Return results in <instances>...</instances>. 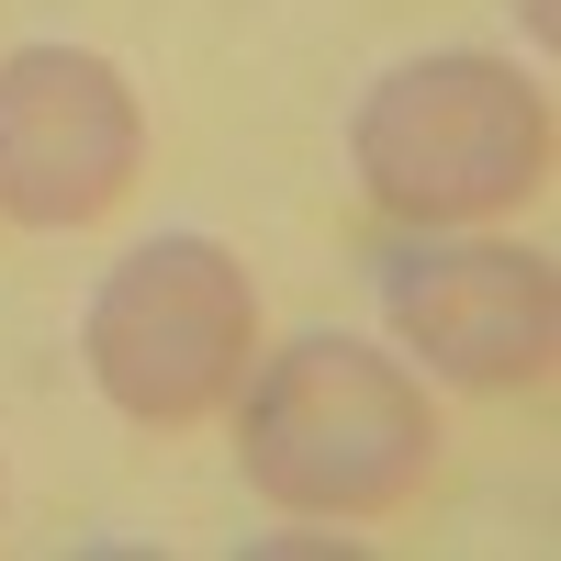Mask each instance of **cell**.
I'll return each instance as SVG.
<instances>
[{
    "instance_id": "cell-1",
    "label": "cell",
    "mask_w": 561,
    "mask_h": 561,
    "mask_svg": "<svg viewBox=\"0 0 561 561\" xmlns=\"http://www.w3.org/2000/svg\"><path fill=\"white\" fill-rule=\"evenodd\" d=\"M438 404L427 382L370 348L314 325L293 348H259L248 382H237V472L259 505L280 517H314V528H370V517H404L415 494L438 483Z\"/></svg>"
},
{
    "instance_id": "cell-2",
    "label": "cell",
    "mask_w": 561,
    "mask_h": 561,
    "mask_svg": "<svg viewBox=\"0 0 561 561\" xmlns=\"http://www.w3.org/2000/svg\"><path fill=\"white\" fill-rule=\"evenodd\" d=\"M348 169H359V203L404 237L494 225V214L539 203V180H550V90L517 57H483V45L404 57L359 90Z\"/></svg>"
},
{
    "instance_id": "cell-3",
    "label": "cell",
    "mask_w": 561,
    "mask_h": 561,
    "mask_svg": "<svg viewBox=\"0 0 561 561\" xmlns=\"http://www.w3.org/2000/svg\"><path fill=\"white\" fill-rule=\"evenodd\" d=\"M79 359L124 427H203L237 404L248 359H259V280L237 248L214 237H147L102 270V293L79 314Z\"/></svg>"
},
{
    "instance_id": "cell-4",
    "label": "cell",
    "mask_w": 561,
    "mask_h": 561,
    "mask_svg": "<svg viewBox=\"0 0 561 561\" xmlns=\"http://www.w3.org/2000/svg\"><path fill=\"white\" fill-rule=\"evenodd\" d=\"M382 314L460 393H539L561 359V270L517 237L427 225V237L382 248Z\"/></svg>"
},
{
    "instance_id": "cell-5",
    "label": "cell",
    "mask_w": 561,
    "mask_h": 561,
    "mask_svg": "<svg viewBox=\"0 0 561 561\" xmlns=\"http://www.w3.org/2000/svg\"><path fill=\"white\" fill-rule=\"evenodd\" d=\"M135 169H147V113L113 57L90 45L0 57V225L79 237L135 192Z\"/></svg>"
},
{
    "instance_id": "cell-6",
    "label": "cell",
    "mask_w": 561,
    "mask_h": 561,
    "mask_svg": "<svg viewBox=\"0 0 561 561\" xmlns=\"http://www.w3.org/2000/svg\"><path fill=\"white\" fill-rule=\"evenodd\" d=\"M528 34H550V0H528Z\"/></svg>"
}]
</instances>
